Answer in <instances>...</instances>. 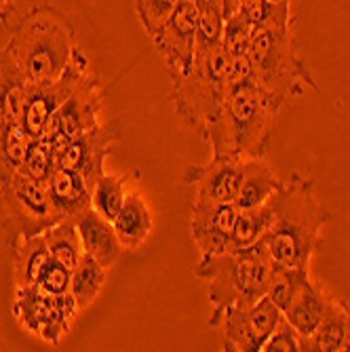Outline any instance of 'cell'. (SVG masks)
I'll use <instances>...</instances> for the list:
<instances>
[{
    "label": "cell",
    "instance_id": "19",
    "mask_svg": "<svg viewBox=\"0 0 350 352\" xmlns=\"http://www.w3.org/2000/svg\"><path fill=\"white\" fill-rule=\"evenodd\" d=\"M112 226L127 251H138L152 232V211L140 192H129Z\"/></svg>",
    "mask_w": 350,
    "mask_h": 352
},
{
    "label": "cell",
    "instance_id": "37",
    "mask_svg": "<svg viewBox=\"0 0 350 352\" xmlns=\"http://www.w3.org/2000/svg\"><path fill=\"white\" fill-rule=\"evenodd\" d=\"M241 3H243V0H221V13H224V19L234 15L239 11Z\"/></svg>",
    "mask_w": 350,
    "mask_h": 352
},
{
    "label": "cell",
    "instance_id": "15",
    "mask_svg": "<svg viewBox=\"0 0 350 352\" xmlns=\"http://www.w3.org/2000/svg\"><path fill=\"white\" fill-rule=\"evenodd\" d=\"M83 249L91 258L98 260L104 268H112L122 255V245L116 236L112 221L104 219L95 209H87L83 215L74 219Z\"/></svg>",
    "mask_w": 350,
    "mask_h": 352
},
{
    "label": "cell",
    "instance_id": "28",
    "mask_svg": "<svg viewBox=\"0 0 350 352\" xmlns=\"http://www.w3.org/2000/svg\"><path fill=\"white\" fill-rule=\"evenodd\" d=\"M45 241L49 245L53 260H57L63 266H68L70 270H74V266L80 262L83 253H85L83 241H80V234H78L74 219H61L59 223L51 226L45 232Z\"/></svg>",
    "mask_w": 350,
    "mask_h": 352
},
{
    "label": "cell",
    "instance_id": "1",
    "mask_svg": "<svg viewBox=\"0 0 350 352\" xmlns=\"http://www.w3.org/2000/svg\"><path fill=\"white\" fill-rule=\"evenodd\" d=\"M272 217L256 247L274 268L308 270L314 251L323 245L321 230L331 213L314 195L312 179L292 173L270 197Z\"/></svg>",
    "mask_w": 350,
    "mask_h": 352
},
{
    "label": "cell",
    "instance_id": "18",
    "mask_svg": "<svg viewBox=\"0 0 350 352\" xmlns=\"http://www.w3.org/2000/svg\"><path fill=\"white\" fill-rule=\"evenodd\" d=\"M281 175L262 158H243V177L239 186V195L234 199V207L256 209L264 205L274 192L281 188Z\"/></svg>",
    "mask_w": 350,
    "mask_h": 352
},
{
    "label": "cell",
    "instance_id": "40",
    "mask_svg": "<svg viewBox=\"0 0 350 352\" xmlns=\"http://www.w3.org/2000/svg\"><path fill=\"white\" fill-rule=\"evenodd\" d=\"M3 122H5V120H3V116H0V124H3Z\"/></svg>",
    "mask_w": 350,
    "mask_h": 352
},
{
    "label": "cell",
    "instance_id": "4",
    "mask_svg": "<svg viewBox=\"0 0 350 352\" xmlns=\"http://www.w3.org/2000/svg\"><path fill=\"white\" fill-rule=\"evenodd\" d=\"M193 272L207 283V296L213 306L209 325L217 327L228 308L253 306L268 294L274 266L258 249H247L201 255Z\"/></svg>",
    "mask_w": 350,
    "mask_h": 352
},
{
    "label": "cell",
    "instance_id": "23",
    "mask_svg": "<svg viewBox=\"0 0 350 352\" xmlns=\"http://www.w3.org/2000/svg\"><path fill=\"white\" fill-rule=\"evenodd\" d=\"M237 217H239V209L232 203H207L195 199L193 209H190V234L195 232L232 234Z\"/></svg>",
    "mask_w": 350,
    "mask_h": 352
},
{
    "label": "cell",
    "instance_id": "34",
    "mask_svg": "<svg viewBox=\"0 0 350 352\" xmlns=\"http://www.w3.org/2000/svg\"><path fill=\"white\" fill-rule=\"evenodd\" d=\"M199 7V5H197ZM224 13L219 7L201 5L199 7V30H197V47L221 43V32H224Z\"/></svg>",
    "mask_w": 350,
    "mask_h": 352
},
{
    "label": "cell",
    "instance_id": "11",
    "mask_svg": "<svg viewBox=\"0 0 350 352\" xmlns=\"http://www.w3.org/2000/svg\"><path fill=\"white\" fill-rule=\"evenodd\" d=\"M89 68H91V63H89L87 55L78 49L72 63L57 80L41 85V87H30V95H28V102H25L19 124L32 140L41 138L45 133L53 114L61 108L63 102L70 98L72 91L78 85V80H80V76Z\"/></svg>",
    "mask_w": 350,
    "mask_h": 352
},
{
    "label": "cell",
    "instance_id": "26",
    "mask_svg": "<svg viewBox=\"0 0 350 352\" xmlns=\"http://www.w3.org/2000/svg\"><path fill=\"white\" fill-rule=\"evenodd\" d=\"M272 217V203L270 199L256 207V209H243L234 221V228L230 234V251H247L253 249L256 243L266 232Z\"/></svg>",
    "mask_w": 350,
    "mask_h": 352
},
{
    "label": "cell",
    "instance_id": "39",
    "mask_svg": "<svg viewBox=\"0 0 350 352\" xmlns=\"http://www.w3.org/2000/svg\"><path fill=\"white\" fill-rule=\"evenodd\" d=\"M342 350H350V306H348V329H346V338H344Z\"/></svg>",
    "mask_w": 350,
    "mask_h": 352
},
{
    "label": "cell",
    "instance_id": "2",
    "mask_svg": "<svg viewBox=\"0 0 350 352\" xmlns=\"http://www.w3.org/2000/svg\"><path fill=\"white\" fill-rule=\"evenodd\" d=\"M78 49L70 19L51 5H36L21 17L5 51L25 82L41 87L66 72Z\"/></svg>",
    "mask_w": 350,
    "mask_h": 352
},
{
    "label": "cell",
    "instance_id": "25",
    "mask_svg": "<svg viewBox=\"0 0 350 352\" xmlns=\"http://www.w3.org/2000/svg\"><path fill=\"white\" fill-rule=\"evenodd\" d=\"M32 138L19 122L5 120L0 124V184L21 171Z\"/></svg>",
    "mask_w": 350,
    "mask_h": 352
},
{
    "label": "cell",
    "instance_id": "7",
    "mask_svg": "<svg viewBox=\"0 0 350 352\" xmlns=\"http://www.w3.org/2000/svg\"><path fill=\"white\" fill-rule=\"evenodd\" d=\"M0 197L9 211L15 234L19 236L45 234L51 226L63 219L51 201L47 184L21 171L0 184Z\"/></svg>",
    "mask_w": 350,
    "mask_h": 352
},
{
    "label": "cell",
    "instance_id": "24",
    "mask_svg": "<svg viewBox=\"0 0 350 352\" xmlns=\"http://www.w3.org/2000/svg\"><path fill=\"white\" fill-rule=\"evenodd\" d=\"M256 30H289L292 0H243L239 11Z\"/></svg>",
    "mask_w": 350,
    "mask_h": 352
},
{
    "label": "cell",
    "instance_id": "12",
    "mask_svg": "<svg viewBox=\"0 0 350 352\" xmlns=\"http://www.w3.org/2000/svg\"><path fill=\"white\" fill-rule=\"evenodd\" d=\"M283 312L264 296L253 306H232L221 314L224 329V350L228 352H253L262 350L268 336L278 325Z\"/></svg>",
    "mask_w": 350,
    "mask_h": 352
},
{
    "label": "cell",
    "instance_id": "33",
    "mask_svg": "<svg viewBox=\"0 0 350 352\" xmlns=\"http://www.w3.org/2000/svg\"><path fill=\"white\" fill-rule=\"evenodd\" d=\"M182 3L184 0H135L138 17L146 34L152 38Z\"/></svg>",
    "mask_w": 350,
    "mask_h": 352
},
{
    "label": "cell",
    "instance_id": "27",
    "mask_svg": "<svg viewBox=\"0 0 350 352\" xmlns=\"http://www.w3.org/2000/svg\"><path fill=\"white\" fill-rule=\"evenodd\" d=\"M106 272L108 268H104L98 260L91 258L89 253H83L80 262L72 270V285H70V292L78 304V310H85L87 306H91V302L100 296L106 283Z\"/></svg>",
    "mask_w": 350,
    "mask_h": 352
},
{
    "label": "cell",
    "instance_id": "16",
    "mask_svg": "<svg viewBox=\"0 0 350 352\" xmlns=\"http://www.w3.org/2000/svg\"><path fill=\"white\" fill-rule=\"evenodd\" d=\"M329 300L331 296L323 287L316 280L308 278L302 289L298 292V296L292 300V304L283 310V316L287 318L289 325L296 329L302 344L321 325L323 316L327 314V308H329Z\"/></svg>",
    "mask_w": 350,
    "mask_h": 352
},
{
    "label": "cell",
    "instance_id": "36",
    "mask_svg": "<svg viewBox=\"0 0 350 352\" xmlns=\"http://www.w3.org/2000/svg\"><path fill=\"white\" fill-rule=\"evenodd\" d=\"M262 350L264 352H294V350H302V340L296 333V329L289 325L287 318L281 316L278 325L268 336V340L264 342Z\"/></svg>",
    "mask_w": 350,
    "mask_h": 352
},
{
    "label": "cell",
    "instance_id": "32",
    "mask_svg": "<svg viewBox=\"0 0 350 352\" xmlns=\"http://www.w3.org/2000/svg\"><path fill=\"white\" fill-rule=\"evenodd\" d=\"M253 34H256V28H253L241 13H234L224 21L221 45H224L230 57H241V55H247Z\"/></svg>",
    "mask_w": 350,
    "mask_h": 352
},
{
    "label": "cell",
    "instance_id": "22",
    "mask_svg": "<svg viewBox=\"0 0 350 352\" xmlns=\"http://www.w3.org/2000/svg\"><path fill=\"white\" fill-rule=\"evenodd\" d=\"M348 329V304L333 298L329 300L327 314L321 325L302 344V350L310 352H340Z\"/></svg>",
    "mask_w": 350,
    "mask_h": 352
},
{
    "label": "cell",
    "instance_id": "31",
    "mask_svg": "<svg viewBox=\"0 0 350 352\" xmlns=\"http://www.w3.org/2000/svg\"><path fill=\"white\" fill-rule=\"evenodd\" d=\"M310 278L308 270H292V268H274L270 287L266 298L283 312L292 304V300L298 296V292L304 287V283Z\"/></svg>",
    "mask_w": 350,
    "mask_h": 352
},
{
    "label": "cell",
    "instance_id": "3",
    "mask_svg": "<svg viewBox=\"0 0 350 352\" xmlns=\"http://www.w3.org/2000/svg\"><path fill=\"white\" fill-rule=\"evenodd\" d=\"M281 106L256 85L245 82L228 91L221 114L207 129L213 156L262 158L272 140Z\"/></svg>",
    "mask_w": 350,
    "mask_h": 352
},
{
    "label": "cell",
    "instance_id": "10",
    "mask_svg": "<svg viewBox=\"0 0 350 352\" xmlns=\"http://www.w3.org/2000/svg\"><path fill=\"white\" fill-rule=\"evenodd\" d=\"M197 30L199 7L195 0H184L152 36L154 49L163 57L171 78L186 76L193 70L197 53Z\"/></svg>",
    "mask_w": 350,
    "mask_h": 352
},
{
    "label": "cell",
    "instance_id": "9",
    "mask_svg": "<svg viewBox=\"0 0 350 352\" xmlns=\"http://www.w3.org/2000/svg\"><path fill=\"white\" fill-rule=\"evenodd\" d=\"M102 106H104V95H102L100 76L89 68L80 76L70 98L53 114L43 135L53 140L57 144V152H59V148L66 146L70 140L102 124L100 122Z\"/></svg>",
    "mask_w": 350,
    "mask_h": 352
},
{
    "label": "cell",
    "instance_id": "13",
    "mask_svg": "<svg viewBox=\"0 0 350 352\" xmlns=\"http://www.w3.org/2000/svg\"><path fill=\"white\" fill-rule=\"evenodd\" d=\"M118 138V122L98 124L95 129L70 140L66 146H61L57 154V165L59 169L78 173L93 188L95 182L106 173L104 163Z\"/></svg>",
    "mask_w": 350,
    "mask_h": 352
},
{
    "label": "cell",
    "instance_id": "20",
    "mask_svg": "<svg viewBox=\"0 0 350 352\" xmlns=\"http://www.w3.org/2000/svg\"><path fill=\"white\" fill-rule=\"evenodd\" d=\"M49 195L63 219H76L87 209H91L93 188L78 173L57 169L47 182Z\"/></svg>",
    "mask_w": 350,
    "mask_h": 352
},
{
    "label": "cell",
    "instance_id": "6",
    "mask_svg": "<svg viewBox=\"0 0 350 352\" xmlns=\"http://www.w3.org/2000/svg\"><path fill=\"white\" fill-rule=\"evenodd\" d=\"M247 57L251 61L253 82L281 108L292 98H300L306 87L316 82L298 55L294 32L289 30H256Z\"/></svg>",
    "mask_w": 350,
    "mask_h": 352
},
{
    "label": "cell",
    "instance_id": "30",
    "mask_svg": "<svg viewBox=\"0 0 350 352\" xmlns=\"http://www.w3.org/2000/svg\"><path fill=\"white\" fill-rule=\"evenodd\" d=\"M57 144L45 135L34 138L30 142L28 154H25V161L21 167V173L34 177L43 184H47L51 179V175L59 169L57 165Z\"/></svg>",
    "mask_w": 350,
    "mask_h": 352
},
{
    "label": "cell",
    "instance_id": "29",
    "mask_svg": "<svg viewBox=\"0 0 350 352\" xmlns=\"http://www.w3.org/2000/svg\"><path fill=\"white\" fill-rule=\"evenodd\" d=\"M127 184H129V175L104 173L93 186L91 209L98 211L104 219L114 221L127 199Z\"/></svg>",
    "mask_w": 350,
    "mask_h": 352
},
{
    "label": "cell",
    "instance_id": "5",
    "mask_svg": "<svg viewBox=\"0 0 350 352\" xmlns=\"http://www.w3.org/2000/svg\"><path fill=\"white\" fill-rule=\"evenodd\" d=\"M230 55L221 43L197 47L193 70L175 76L171 85V106L175 116L203 140L211 122L221 114L228 98Z\"/></svg>",
    "mask_w": 350,
    "mask_h": 352
},
{
    "label": "cell",
    "instance_id": "14",
    "mask_svg": "<svg viewBox=\"0 0 350 352\" xmlns=\"http://www.w3.org/2000/svg\"><path fill=\"white\" fill-rule=\"evenodd\" d=\"M243 177V158L211 156V161L190 165L182 182L195 188V199L207 203H232L239 195Z\"/></svg>",
    "mask_w": 350,
    "mask_h": 352
},
{
    "label": "cell",
    "instance_id": "38",
    "mask_svg": "<svg viewBox=\"0 0 350 352\" xmlns=\"http://www.w3.org/2000/svg\"><path fill=\"white\" fill-rule=\"evenodd\" d=\"M13 11V0H0V21H5Z\"/></svg>",
    "mask_w": 350,
    "mask_h": 352
},
{
    "label": "cell",
    "instance_id": "21",
    "mask_svg": "<svg viewBox=\"0 0 350 352\" xmlns=\"http://www.w3.org/2000/svg\"><path fill=\"white\" fill-rule=\"evenodd\" d=\"M28 95L30 85L25 82L17 63L7 51H0V116H3V120H21Z\"/></svg>",
    "mask_w": 350,
    "mask_h": 352
},
{
    "label": "cell",
    "instance_id": "35",
    "mask_svg": "<svg viewBox=\"0 0 350 352\" xmlns=\"http://www.w3.org/2000/svg\"><path fill=\"white\" fill-rule=\"evenodd\" d=\"M70 285H72V270L68 266H63L57 260H51L49 266L45 268L41 280L36 283V287L47 294V296H61V294H68L70 292Z\"/></svg>",
    "mask_w": 350,
    "mask_h": 352
},
{
    "label": "cell",
    "instance_id": "17",
    "mask_svg": "<svg viewBox=\"0 0 350 352\" xmlns=\"http://www.w3.org/2000/svg\"><path fill=\"white\" fill-rule=\"evenodd\" d=\"M11 255H13V276H15V289L19 287H34L53 255L45 241V234L36 236H19L15 234L11 241Z\"/></svg>",
    "mask_w": 350,
    "mask_h": 352
},
{
    "label": "cell",
    "instance_id": "8",
    "mask_svg": "<svg viewBox=\"0 0 350 352\" xmlns=\"http://www.w3.org/2000/svg\"><path fill=\"white\" fill-rule=\"evenodd\" d=\"M78 312L72 292L61 296H47L39 287H19L13 298V314L23 329L39 336L47 344L57 346L70 329Z\"/></svg>",
    "mask_w": 350,
    "mask_h": 352
}]
</instances>
